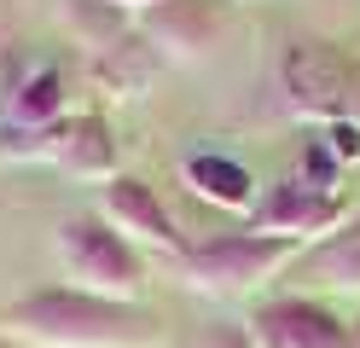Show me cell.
Returning <instances> with one entry per match:
<instances>
[{"label":"cell","instance_id":"obj_1","mask_svg":"<svg viewBox=\"0 0 360 348\" xmlns=\"http://www.w3.org/2000/svg\"><path fill=\"white\" fill-rule=\"evenodd\" d=\"M6 342H35V348H146L151 319L134 302H105L76 285L58 290H30L0 314Z\"/></svg>","mask_w":360,"mask_h":348},{"label":"cell","instance_id":"obj_2","mask_svg":"<svg viewBox=\"0 0 360 348\" xmlns=\"http://www.w3.org/2000/svg\"><path fill=\"white\" fill-rule=\"evenodd\" d=\"M53 250H58L64 273H70V285L87 290V296L134 302V296L146 290V262H140V250H134L110 221H99V215H70V221H58Z\"/></svg>","mask_w":360,"mask_h":348},{"label":"cell","instance_id":"obj_3","mask_svg":"<svg viewBox=\"0 0 360 348\" xmlns=\"http://www.w3.org/2000/svg\"><path fill=\"white\" fill-rule=\"evenodd\" d=\"M290 262H302V244L290 238H262V232H221L210 244H186L174 255L180 278L192 290H210V296H238V290H256L267 273H279Z\"/></svg>","mask_w":360,"mask_h":348},{"label":"cell","instance_id":"obj_4","mask_svg":"<svg viewBox=\"0 0 360 348\" xmlns=\"http://www.w3.org/2000/svg\"><path fill=\"white\" fill-rule=\"evenodd\" d=\"M279 87L290 110L331 116V122H360V58L337 53L326 41H297L279 64Z\"/></svg>","mask_w":360,"mask_h":348},{"label":"cell","instance_id":"obj_5","mask_svg":"<svg viewBox=\"0 0 360 348\" xmlns=\"http://www.w3.org/2000/svg\"><path fill=\"white\" fill-rule=\"evenodd\" d=\"M343 221H349V203L331 192V180H308V174H290L279 186H267V198H256V209H250V232L290 238V244L326 238Z\"/></svg>","mask_w":360,"mask_h":348},{"label":"cell","instance_id":"obj_6","mask_svg":"<svg viewBox=\"0 0 360 348\" xmlns=\"http://www.w3.org/2000/svg\"><path fill=\"white\" fill-rule=\"evenodd\" d=\"M24 157H47L82 180H117V139H110L105 116H58L53 128L24 134Z\"/></svg>","mask_w":360,"mask_h":348},{"label":"cell","instance_id":"obj_7","mask_svg":"<svg viewBox=\"0 0 360 348\" xmlns=\"http://www.w3.org/2000/svg\"><path fill=\"white\" fill-rule=\"evenodd\" d=\"M250 342L256 348H349V325L331 308L308 296H274L250 314Z\"/></svg>","mask_w":360,"mask_h":348},{"label":"cell","instance_id":"obj_8","mask_svg":"<svg viewBox=\"0 0 360 348\" xmlns=\"http://www.w3.org/2000/svg\"><path fill=\"white\" fill-rule=\"evenodd\" d=\"M99 221H110L128 244H151V250H169V255L186 250V238H180L174 215L163 209V198L134 174H117V180L99 186Z\"/></svg>","mask_w":360,"mask_h":348},{"label":"cell","instance_id":"obj_9","mask_svg":"<svg viewBox=\"0 0 360 348\" xmlns=\"http://www.w3.org/2000/svg\"><path fill=\"white\" fill-rule=\"evenodd\" d=\"M227 18H233V0H163V6H151L140 18V30L157 41V53L192 58L204 46H215V35L227 30Z\"/></svg>","mask_w":360,"mask_h":348},{"label":"cell","instance_id":"obj_10","mask_svg":"<svg viewBox=\"0 0 360 348\" xmlns=\"http://www.w3.org/2000/svg\"><path fill=\"white\" fill-rule=\"evenodd\" d=\"M297 273L320 290H349L360 296V215H349L337 232H326L314 250H302Z\"/></svg>","mask_w":360,"mask_h":348},{"label":"cell","instance_id":"obj_11","mask_svg":"<svg viewBox=\"0 0 360 348\" xmlns=\"http://www.w3.org/2000/svg\"><path fill=\"white\" fill-rule=\"evenodd\" d=\"M186 180H192V192H204V198L227 203V209H256V180L233 157H215V151L210 157H192L186 162Z\"/></svg>","mask_w":360,"mask_h":348},{"label":"cell","instance_id":"obj_12","mask_svg":"<svg viewBox=\"0 0 360 348\" xmlns=\"http://www.w3.org/2000/svg\"><path fill=\"white\" fill-rule=\"evenodd\" d=\"M180 348H256V342H250V331H233V325H210V331L186 337Z\"/></svg>","mask_w":360,"mask_h":348},{"label":"cell","instance_id":"obj_13","mask_svg":"<svg viewBox=\"0 0 360 348\" xmlns=\"http://www.w3.org/2000/svg\"><path fill=\"white\" fill-rule=\"evenodd\" d=\"M110 6H128V12H140V18H146L151 6H163V0H110Z\"/></svg>","mask_w":360,"mask_h":348},{"label":"cell","instance_id":"obj_14","mask_svg":"<svg viewBox=\"0 0 360 348\" xmlns=\"http://www.w3.org/2000/svg\"><path fill=\"white\" fill-rule=\"evenodd\" d=\"M349 348H360V325H354V331H349Z\"/></svg>","mask_w":360,"mask_h":348},{"label":"cell","instance_id":"obj_15","mask_svg":"<svg viewBox=\"0 0 360 348\" xmlns=\"http://www.w3.org/2000/svg\"><path fill=\"white\" fill-rule=\"evenodd\" d=\"M0 348H12V342H6V337H0Z\"/></svg>","mask_w":360,"mask_h":348}]
</instances>
